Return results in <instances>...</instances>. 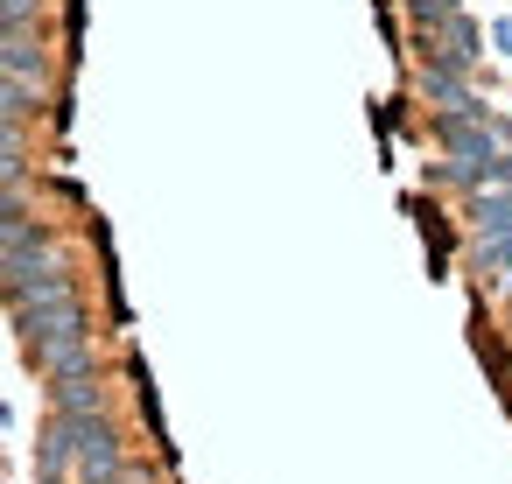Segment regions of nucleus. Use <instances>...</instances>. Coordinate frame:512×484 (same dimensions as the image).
I'll use <instances>...</instances> for the list:
<instances>
[{
	"label": "nucleus",
	"instance_id": "10",
	"mask_svg": "<svg viewBox=\"0 0 512 484\" xmlns=\"http://www.w3.org/2000/svg\"><path fill=\"white\" fill-rule=\"evenodd\" d=\"M407 15H414L421 29H442L449 15H463V0H407Z\"/></svg>",
	"mask_w": 512,
	"mask_h": 484
},
{
	"label": "nucleus",
	"instance_id": "4",
	"mask_svg": "<svg viewBox=\"0 0 512 484\" xmlns=\"http://www.w3.org/2000/svg\"><path fill=\"white\" fill-rule=\"evenodd\" d=\"M442 183H456V190H498V183H512V148H498L484 162H442Z\"/></svg>",
	"mask_w": 512,
	"mask_h": 484
},
{
	"label": "nucleus",
	"instance_id": "11",
	"mask_svg": "<svg viewBox=\"0 0 512 484\" xmlns=\"http://www.w3.org/2000/svg\"><path fill=\"white\" fill-rule=\"evenodd\" d=\"M491 43H498V57H512V15H505V22L491 29Z\"/></svg>",
	"mask_w": 512,
	"mask_h": 484
},
{
	"label": "nucleus",
	"instance_id": "2",
	"mask_svg": "<svg viewBox=\"0 0 512 484\" xmlns=\"http://www.w3.org/2000/svg\"><path fill=\"white\" fill-rule=\"evenodd\" d=\"M428 64H456V71H477V57H484V36H477V22L470 15H449L442 29H428Z\"/></svg>",
	"mask_w": 512,
	"mask_h": 484
},
{
	"label": "nucleus",
	"instance_id": "12",
	"mask_svg": "<svg viewBox=\"0 0 512 484\" xmlns=\"http://www.w3.org/2000/svg\"><path fill=\"white\" fill-rule=\"evenodd\" d=\"M78 484H141L134 470H113V477H78Z\"/></svg>",
	"mask_w": 512,
	"mask_h": 484
},
{
	"label": "nucleus",
	"instance_id": "9",
	"mask_svg": "<svg viewBox=\"0 0 512 484\" xmlns=\"http://www.w3.org/2000/svg\"><path fill=\"white\" fill-rule=\"evenodd\" d=\"M29 113H36V85H22V78L0 71V120H29Z\"/></svg>",
	"mask_w": 512,
	"mask_h": 484
},
{
	"label": "nucleus",
	"instance_id": "6",
	"mask_svg": "<svg viewBox=\"0 0 512 484\" xmlns=\"http://www.w3.org/2000/svg\"><path fill=\"white\" fill-rule=\"evenodd\" d=\"M421 99L428 106H463L470 99V71H456V64H421Z\"/></svg>",
	"mask_w": 512,
	"mask_h": 484
},
{
	"label": "nucleus",
	"instance_id": "1",
	"mask_svg": "<svg viewBox=\"0 0 512 484\" xmlns=\"http://www.w3.org/2000/svg\"><path fill=\"white\" fill-rule=\"evenodd\" d=\"M71 428H78V477H113V470H127V449H120V435H113L106 414H85V421H71Z\"/></svg>",
	"mask_w": 512,
	"mask_h": 484
},
{
	"label": "nucleus",
	"instance_id": "3",
	"mask_svg": "<svg viewBox=\"0 0 512 484\" xmlns=\"http://www.w3.org/2000/svg\"><path fill=\"white\" fill-rule=\"evenodd\" d=\"M50 414H71V421H85V414H106V393H99V379H92V372H78V379H50Z\"/></svg>",
	"mask_w": 512,
	"mask_h": 484
},
{
	"label": "nucleus",
	"instance_id": "8",
	"mask_svg": "<svg viewBox=\"0 0 512 484\" xmlns=\"http://www.w3.org/2000/svg\"><path fill=\"white\" fill-rule=\"evenodd\" d=\"M470 267H477V274H505V267H512V225H505V232H477V239H470Z\"/></svg>",
	"mask_w": 512,
	"mask_h": 484
},
{
	"label": "nucleus",
	"instance_id": "7",
	"mask_svg": "<svg viewBox=\"0 0 512 484\" xmlns=\"http://www.w3.org/2000/svg\"><path fill=\"white\" fill-rule=\"evenodd\" d=\"M505 225H512V183L477 190V204H470V239H477V232H505Z\"/></svg>",
	"mask_w": 512,
	"mask_h": 484
},
{
	"label": "nucleus",
	"instance_id": "5",
	"mask_svg": "<svg viewBox=\"0 0 512 484\" xmlns=\"http://www.w3.org/2000/svg\"><path fill=\"white\" fill-rule=\"evenodd\" d=\"M0 71H8V78H22V85H50V57L29 43V36H8V43H0Z\"/></svg>",
	"mask_w": 512,
	"mask_h": 484
},
{
	"label": "nucleus",
	"instance_id": "13",
	"mask_svg": "<svg viewBox=\"0 0 512 484\" xmlns=\"http://www.w3.org/2000/svg\"><path fill=\"white\" fill-rule=\"evenodd\" d=\"M505 295H512V288H505Z\"/></svg>",
	"mask_w": 512,
	"mask_h": 484
}]
</instances>
